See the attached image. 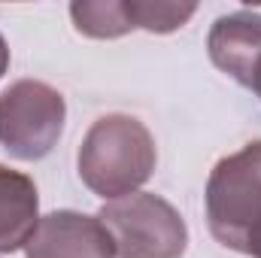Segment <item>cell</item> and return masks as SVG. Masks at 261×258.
<instances>
[{
    "label": "cell",
    "instance_id": "277c9868",
    "mask_svg": "<svg viewBox=\"0 0 261 258\" xmlns=\"http://www.w3.org/2000/svg\"><path fill=\"white\" fill-rule=\"evenodd\" d=\"M64 97L40 79H18L0 94V146L18 161L46 158L64 131Z\"/></svg>",
    "mask_w": 261,
    "mask_h": 258
},
{
    "label": "cell",
    "instance_id": "5b68a950",
    "mask_svg": "<svg viewBox=\"0 0 261 258\" xmlns=\"http://www.w3.org/2000/svg\"><path fill=\"white\" fill-rule=\"evenodd\" d=\"M210 61L261 100V12L237 9L216 18L206 37Z\"/></svg>",
    "mask_w": 261,
    "mask_h": 258
},
{
    "label": "cell",
    "instance_id": "52a82bcc",
    "mask_svg": "<svg viewBox=\"0 0 261 258\" xmlns=\"http://www.w3.org/2000/svg\"><path fill=\"white\" fill-rule=\"evenodd\" d=\"M40 225V197L28 173L0 164V255L28 246Z\"/></svg>",
    "mask_w": 261,
    "mask_h": 258
},
{
    "label": "cell",
    "instance_id": "9c48e42d",
    "mask_svg": "<svg viewBox=\"0 0 261 258\" xmlns=\"http://www.w3.org/2000/svg\"><path fill=\"white\" fill-rule=\"evenodd\" d=\"M197 12L195 3H164V0H134L137 31L149 34H170L179 31Z\"/></svg>",
    "mask_w": 261,
    "mask_h": 258
},
{
    "label": "cell",
    "instance_id": "3957f363",
    "mask_svg": "<svg viewBox=\"0 0 261 258\" xmlns=\"http://www.w3.org/2000/svg\"><path fill=\"white\" fill-rule=\"evenodd\" d=\"M116 258H182L189 228L179 210L152 192H134L107 200L97 213Z\"/></svg>",
    "mask_w": 261,
    "mask_h": 258
},
{
    "label": "cell",
    "instance_id": "8992f818",
    "mask_svg": "<svg viewBox=\"0 0 261 258\" xmlns=\"http://www.w3.org/2000/svg\"><path fill=\"white\" fill-rule=\"evenodd\" d=\"M28 258H116L113 240L97 216L55 210L40 219L24 246Z\"/></svg>",
    "mask_w": 261,
    "mask_h": 258
},
{
    "label": "cell",
    "instance_id": "8fae6325",
    "mask_svg": "<svg viewBox=\"0 0 261 258\" xmlns=\"http://www.w3.org/2000/svg\"><path fill=\"white\" fill-rule=\"evenodd\" d=\"M252 258H261V234H258V240H255V246H252Z\"/></svg>",
    "mask_w": 261,
    "mask_h": 258
},
{
    "label": "cell",
    "instance_id": "30bf717a",
    "mask_svg": "<svg viewBox=\"0 0 261 258\" xmlns=\"http://www.w3.org/2000/svg\"><path fill=\"white\" fill-rule=\"evenodd\" d=\"M6 67H9V46H6V40H3V34H0V79H3Z\"/></svg>",
    "mask_w": 261,
    "mask_h": 258
},
{
    "label": "cell",
    "instance_id": "7a4b0ae2",
    "mask_svg": "<svg viewBox=\"0 0 261 258\" xmlns=\"http://www.w3.org/2000/svg\"><path fill=\"white\" fill-rule=\"evenodd\" d=\"M203 197L210 234L222 246L252 255L261 234V140L216 161Z\"/></svg>",
    "mask_w": 261,
    "mask_h": 258
},
{
    "label": "cell",
    "instance_id": "6da1fadb",
    "mask_svg": "<svg viewBox=\"0 0 261 258\" xmlns=\"http://www.w3.org/2000/svg\"><path fill=\"white\" fill-rule=\"evenodd\" d=\"M155 161L158 152L149 128L125 113L97 119L85 131L76 155L79 179L107 200L134 194L143 183H149Z\"/></svg>",
    "mask_w": 261,
    "mask_h": 258
},
{
    "label": "cell",
    "instance_id": "ba28073f",
    "mask_svg": "<svg viewBox=\"0 0 261 258\" xmlns=\"http://www.w3.org/2000/svg\"><path fill=\"white\" fill-rule=\"evenodd\" d=\"M70 18L79 34L94 40H116L137 31L134 0H76L70 3Z\"/></svg>",
    "mask_w": 261,
    "mask_h": 258
}]
</instances>
